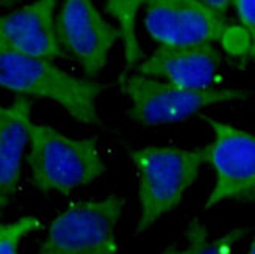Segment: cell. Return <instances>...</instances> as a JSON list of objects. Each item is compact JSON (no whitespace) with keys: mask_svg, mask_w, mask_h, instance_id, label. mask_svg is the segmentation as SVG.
<instances>
[{"mask_svg":"<svg viewBox=\"0 0 255 254\" xmlns=\"http://www.w3.org/2000/svg\"><path fill=\"white\" fill-rule=\"evenodd\" d=\"M28 168L41 193L68 195L105 173L96 138H71L46 124L30 126Z\"/></svg>","mask_w":255,"mask_h":254,"instance_id":"cell-1","label":"cell"},{"mask_svg":"<svg viewBox=\"0 0 255 254\" xmlns=\"http://www.w3.org/2000/svg\"><path fill=\"white\" fill-rule=\"evenodd\" d=\"M138 174L139 218L136 234L153 226L183 200L205 163L204 149L147 146L130 151Z\"/></svg>","mask_w":255,"mask_h":254,"instance_id":"cell-2","label":"cell"},{"mask_svg":"<svg viewBox=\"0 0 255 254\" xmlns=\"http://www.w3.org/2000/svg\"><path fill=\"white\" fill-rule=\"evenodd\" d=\"M144 25L160 46L221 42L230 57L248 60L249 36L241 25L201 0H147Z\"/></svg>","mask_w":255,"mask_h":254,"instance_id":"cell-3","label":"cell"},{"mask_svg":"<svg viewBox=\"0 0 255 254\" xmlns=\"http://www.w3.org/2000/svg\"><path fill=\"white\" fill-rule=\"evenodd\" d=\"M0 88L57 102L75 121L94 124L97 97L105 86L90 79H77L50 60L20 53L0 52Z\"/></svg>","mask_w":255,"mask_h":254,"instance_id":"cell-4","label":"cell"},{"mask_svg":"<svg viewBox=\"0 0 255 254\" xmlns=\"http://www.w3.org/2000/svg\"><path fill=\"white\" fill-rule=\"evenodd\" d=\"M119 86L130 101L128 116L142 126L180 123L205 107L243 102L252 96V91L245 88L190 90L138 72H123L119 75Z\"/></svg>","mask_w":255,"mask_h":254,"instance_id":"cell-5","label":"cell"},{"mask_svg":"<svg viewBox=\"0 0 255 254\" xmlns=\"http://www.w3.org/2000/svg\"><path fill=\"white\" fill-rule=\"evenodd\" d=\"M124 204L118 195L69 204L50 223L36 254H119L116 228Z\"/></svg>","mask_w":255,"mask_h":254,"instance_id":"cell-6","label":"cell"},{"mask_svg":"<svg viewBox=\"0 0 255 254\" xmlns=\"http://www.w3.org/2000/svg\"><path fill=\"white\" fill-rule=\"evenodd\" d=\"M202 119L213 132L212 143L202 149L215 173L205 209L224 201L255 204V135L205 115Z\"/></svg>","mask_w":255,"mask_h":254,"instance_id":"cell-7","label":"cell"},{"mask_svg":"<svg viewBox=\"0 0 255 254\" xmlns=\"http://www.w3.org/2000/svg\"><path fill=\"white\" fill-rule=\"evenodd\" d=\"M55 30L63 55L79 63L88 77L105 68L110 50L121 38L119 28L99 13L93 0H64Z\"/></svg>","mask_w":255,"mask_h":254,"instance_id":"cell-8","label":"cell"},{"mask_svg":"<svg viewBox=\"0 0 255 254\" xmlns=\"http://www.w3.org/2000/svg\"><path fill=\"white\" fill-rule=\"evenodd\" d=\"M55 8L57 0H35L0 16V52L50 61L64 57L55 30Z\"/></svg>","mask_w":255,"mask_h":254,"instance_id":"cell-9","label":"cell"},{"mask_svg":"<svg viewBox=\"0 0 255 254\" xmlns=\"http://www.w3.org/2000/svg\"><path fill=\"white\" fill-rule=\"evenodd\" d=\"M221 55L212 44L197 46H158L136 66V72L163 79L180 88L208 90L218 80Z\"/></svg>","mask_w":255,"mask_h":254,"instance_id":"cell-10","label":"cell"},{"mask_svg":"<svg viewBox=\"0 0 255 254\" xmlns=\"http://www.w3.org/2000/svg\"><path fill=\"white\" fill-rule=\"evenodd\" d=\"M31 101L16 96L9 105L0 104V215L16 193L22 159L28 145Z\"/></svg>","mask_w":255,"mask_h":254,"instance_id":"cell-11","label":"cell"},{"mask_svg":"<svg viewBox=\"0 0 255 254\" xmlns=\"http://www.w3.org/2000/svg\"><path fill=\"white\" fill-rule=\"evenodd\" d=\"M249 226H240L227 231L223 236L212 237L205 225L193 218L185 231L186 245L183 248L168 247L160 254H234L237 245L249 234Z\"/></svg>","mask_w":255,"mask_h":254,"instance_id":"cell-12","label":"cell"},{"mask_svg":"<svg viewBox=\"0 0 255 254\" xmlns=\"http://www.w3.org/2000/svg\"><path fill=\"white\" fill-rule=\"evenodd\" d=\"M146 2L147 0H107L105 2V11L116 19L119 25L127 68L136 66L142 58V50L136 36V16Z\"/></svg>","mask_w":255,"mask_h":254,"instance_id":"cell-13","label":"cell"},{"mask_svg":"<svg viewBox=\"0 0 255 254\" xmlns=\"http://www.w3.org/2000/svg\"><path fill=\"white\" fill-rule=\"evenodd\" d=\"M41 228V220L35 215L22 217L13 223H0V254H19L20 242Z\"/></svg>","mask_w":255,"mask_h":254,"instance_id":"cell-14","label":"cell"},{"mask_svg":"<svg viewBox=\"0 0 255 254\" xmlns=\"http://www.w3.org/2000/svg\"><path fill=\"white\" fill-rule=\"evenodd\" d=\"M232 6L235 8L240 24L249 36L248 60H255V0H234Z\"/></svg>","mask_w":255,"mask_h":254,"instance_id":"cell-15","label":"cell"},{"mask_svg":"<svg viewBox=\"0 0 255 254\" xmlns=\"http://www.w3.org/2000/svg\"><path fill=\"white\" fill-rule=\"evenodd\" d=\"M201 2L208 5L212 9L218 11V13L224 14L226 11L232 6V3H234V0H201Z\"/></svg>","mask_w":255,"mask_h":254,"instance_id":"cell-16","label":"cell"},{"mask_svg":"<svg viewBox=\"0 0 255 254\" xmlns=\"http://www.w3.org/2000/svg\"><path fill=\"white\" fill-rule=\"evenodd\" d=\"M19 2V0H0V5L2 6H13Z\"/></svg>","mask_w":255,"mask_h":254,"instance_id":"cell-17","label":"cell"},{"mask_svg":"<svg viewBox=\"0 0 255 254\" xmlns=\"http://www.w3.org/2000/svg\"><path fill=\"white\" fill-rule=\"evenodd\" d=\"M248 254H255V239L252 240V244H251V247H249V251H248Z\"/></svg>","mask_w":255,"mask_h":254,"instance_id":"cell-18","label":"cell"}]
</instances>
